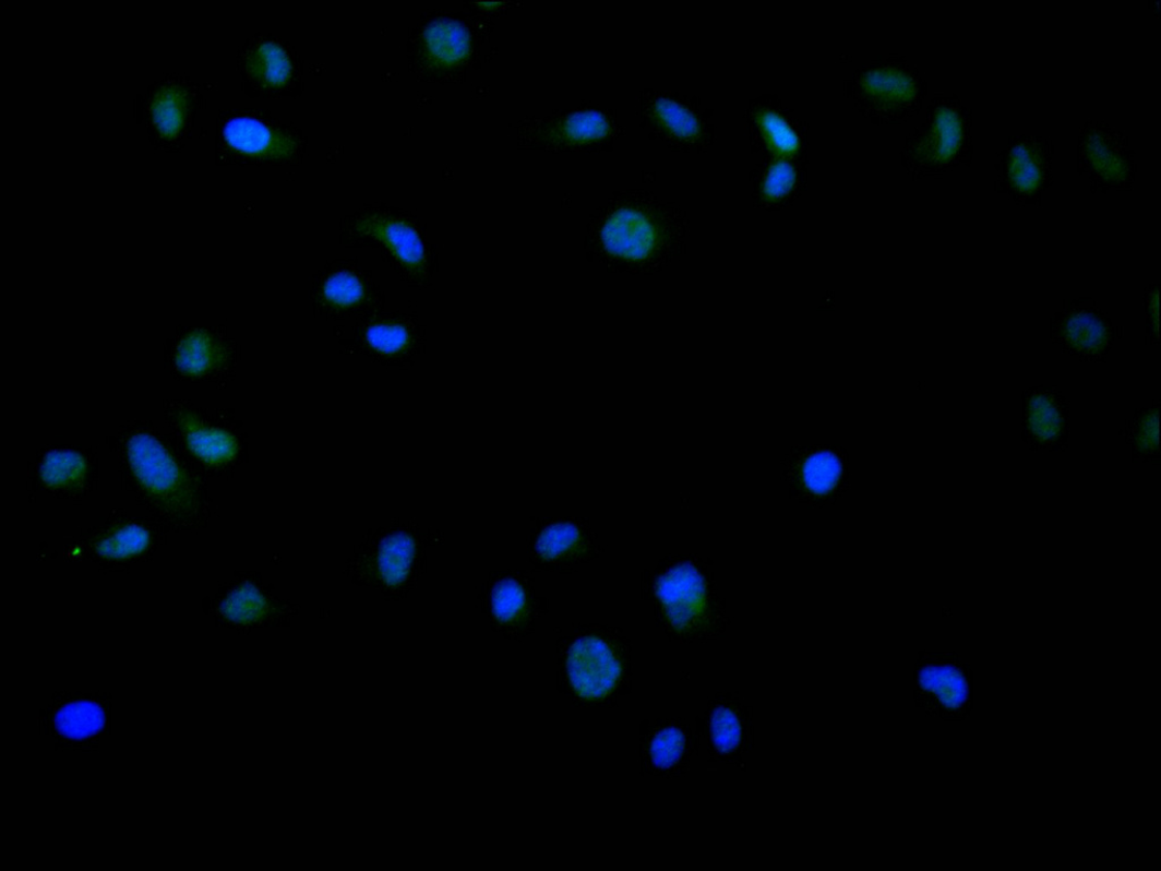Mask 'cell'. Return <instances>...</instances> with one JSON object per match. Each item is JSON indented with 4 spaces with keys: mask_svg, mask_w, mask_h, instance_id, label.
Returning a JSON list of instances; mask_svg holds the SVG:
<instances>
[{
    "mask_svg": "<svg viewBox=\"0 0 1161 871\" xmlns=\"http://www.w3.org/2000/svg\"><path fill=\"white\" fill-rule=\"evenodd\" d=\"M1052 327L1064 350L1087 359L1105 356L1114 341L1111 322L1093 307L1073 305L1055 317Z\"/></svg>",
    "mask_w": 1161,
    "mask_h": 871,
    "instance_id": "8992f818",
    "label": "cell"
},
{
    "mask_svg": "<svg viewBox=\"0 0 1161 871\" xmlns=\"http://www.w3.org/2000/svg\"><path fill=\"white\" fill-rule=\"evenodd\" d=\"M40 473L43 481L50 487H73L84 480L86 463L79 453L55 451L45 457Z\"/></svg>",
    "mask_w": 1161,
    "mask_h": 871,
    "instance_id": "44dd1931",
    "label": "cell"
},
{
    "mask_svg": "<svg viewBox=\"0 0 1161 871\" xmlns=\"http://www.w3.org/2000/svg\"><path fill=\"white\" fill-rule=\"evenodd\" d=\"M608 128L609 126L601 114L588 110L571 116L565 126V134L574 140L596 139L603 136L608 132Z\"/></svg>",
    "mask_w": 1161,
    "mask_h": 871,
    "instance_id": "836d02e7",
    "label": "cell"
},
{
    "mask_svg": "<svg viewBox=\"0 0 1161 871\" xmlns=\"http://www.w3.org/2000/svg\"><path fill=\"white\" fill-rule=\"evenodd\" d=\"M415 557V545L409 537L392 536L384 542L380 553V571L385 581L396 585L409 573Z\"/></svg>",
    "mask_w": 1161,
    "mask_h": 871,
    "instance_id": "603a6c76",
    "label": "cell"
},
{
    "mask_svg": "<svg viewBox=\"0 0 1161 871\" xmlns=\"http://www.w3.org/2000/svg\"><path fill=\"white\" fill-rule=\"evenodd\" d=\"M248 73L261 84L278 86L288 81L292 65L284 48L266 41L255 46L247 56Z\"/></svg>",
    "mask_w": 1161,
    "mask_h": 871,
    "instance_id": "e0dca14e",
    "label": "cell"
},
{
    "mask_svg": "<svg viewBox=\"0 0 1161 871\" xmlns=\"http://www.w3.org/2000/svg\"><path fill=\"white\" fill-rule=\"evenodd\" d=\"M658 118L669 127L677 135L682 138H695L701 133V124L695 116L679 104L660 99L656 103Z\"/></svg>",
    "mask_w": 1161,
    "mask_h": 871,
    "instance_id": "1f68e13d",
    "label": "cell"
},
{
    "mask_svg": "<svg viewBox=\"0 0 1161 871\" xmlns=\"http://www.w3.org/2000/svg\"><path fill=\"white\" fill-rule=\"evenodd\" d=\"M799 182V171L793 163L780 159L769 164L763 171L758 191L766 201H781L797 190Z\"/></svg>",
    "mask_w": 1161,
    "mask_h": 871,
    "instance_id": "d4e9b609",
    "label": "cell"
},
{
    "mask_svg": "<svg viewBox=\"0 0 1161 871\" xmlns=\"http://www.w3.org/2000/svg\"><path fill=\"white\" fill-rule=\"evenodd\" d=\"M1158 409L1146 413L1135 427L1136 446L1145 453L1158 450Z\"/></svg>",
    "mask_w": 1161,
    "mask_h": 871,
    "instance_id": "e575fe53",
    "label": "cell"
},
{
    "mask_svg": "<svg viewBox=\"0 0 1161 871\" xmlns=\"http://www.w3.org/2000/svg\"><path fill=\"white\" fill-rule=\"evenodd\" d=\"M972 115L955 95H937L911 133L903 163L915 178L943 177L972 160Z\"/></svg>",
    "mask_w": 1161,
    "mask_h": 871,
    "instance_id": "6da1fadb",
    "label": "cell"
},
{
    "mask_svg": "<svg viewBox=\"0 0 1161 871\" xmlns=\"http://www.w3.org/2000/svg\"><path fill=\"white\" fill-rule=\"evenodd\" d=\"M527 596L524 587L515 580H504L492 592V611L504 622L512 621L526 606Z\"/></svg>",
    "mask_w": 1161,
    "mask_h": 871,
    "instance_id": "4dcf8cb0",
    "label": "cell"
},
{
    "mask_svg": "<svg viewBox=\"0 0 1161 871\" xmlns=\"http://www.w3.org/2000/svg\"><path fill=\"white\" fill-rule=\"evenodd\" d=\"M921 687L934 693L948 709L960 708L967 700V683L950 666H927L920 675Z\"/></svg>",
    "mask_w": 1161,
    "mask_h": 871,
    "instance_id": "d6986e66",
    "label": "cell"
},
{
    "mask_svg": "<svg viewBox=\"0 0 1161 871\" xmlns=\"http://www.w3.org/2000/svg\"><path fill=\"white\" fill-rule=\"evenodd\" d=\"M355 235L385 246L404 271L415 277L427 274L428 259L417 229L408 222L384 215H368L352 226Z\"/></svg>",
    "mask_w": 1161,
    "mask_h": 871,
    "instance_id": "ba28073f",
    "label": "cell"
},
{
    "mask_svg": "<svg viewBox=\"0 0 1161 871\" xmlns=\"http://www.w3.org/2000/svg\"><path fill=\"white\" fill-rule=\"evenodd\" d=\"M1078 167L1093 191L1130 189L1136 181V153L1127 136L1105 122L1090 121L1078 144Z\"/></svg>",
    "mask_w": 1161,
    "mask_h": 871,
    "instance_id": "3957f363",
    "label": "cell"
},
{
    "mask_svg": "<svg viewBox=\"0 0 1161 871\" xmlns=\"http://www.w3.org/2000/svg\"><path fill=\"white\" fill-rule=\"evenodd\" d=\"M132 470L141 485L169 509L191 508L189 479L179 464L153 436L136 433L128 444Z\"/></svg>",
    "mask_w": 1161,
    "mask_h": 871,
    "instance_id": "5b68a950",
    "label": "cell"
},
{
    "mask_svg": "<svg viewBox=\"0 0 1161 871\" xmlns=\"http://www.w3.org/2000/svg\"><path fill=\"white\" fill-rule=\"evenodd\" d=\"M187 115L188 95L178 86H166L152 103L154 123L164 136H177L184 128Z\"/></svg>",
    "mask_w": 1161,
    "mask_h": 871,
    "instance_id": "ffe728a7",
    "label": "cell"
},
{
    "mask_svg": "<svg viewBox=\"0 0 1161 871\" xmlns=\"http://www.w3.org/2000/svg\"><path fill=\"white\" fill-rule=\"evenodd\" d=\"M368 345L380 355H399L411 345L412 334L397 323H381L368 329L364 334Z\"/></svg>",
    "mask_w": 1161,
    "mask_h": 871,
    "instance_id": "f1b7e54d",
    "label": "cell"
},
{
    "mask_svg": "<svg viewBox=\"0 0 1161 871\" xmlns=\"http://www.w3.org/2000/svg\"><path fill=\"white\" fill-rule=\"evenodd\" d=\"M220 611L228 620L250 623L264 616L266 600L253 586L244 585L226 597Z\"/></svg>",
    "mask_w": 1161,
    "mask_h": 871,
    "instance_id": "4316f807",
    "label": "cell"
},
{
    "mask_svg": "<svg viewBox=\"0 0 1161 871\" xmlns=\"http://www.w3.org/2000/svg\"><path fill=\"white\" fill-rule=\"evenodd\" d=\"M220 358L217 343L208 334L194 332L180 343L176 356L178 368L188 374L199 375L212 370Z\"/></svg>",
    "mask_w": 1161,
    "mask_h": 871,
    "instance_id": "ac0fdd59",
    "label": "cell"
},
{
    "mask_svg": "<svg viewBox=\"0 0 1161 871\" xmlns=\"http://www.w3.org/2000/svg\"><path fill=\"white\" fill-rule=\"evenodd\" d=\"M1158 299H1159V286L1150 285L1146 294V305L1148 314V333L1152 338L1159 339V325H1158Z\"/></svg>",
    "mask_w": 1161,
    "mask_h": 871,
    "instance_id": "d590c367",
    "label": "cell"
},
{
    "mask_svg": "<svg viewBox=\"0 0 1161 871\" xmlns=\"http://www.w3.org/2000/svg\"><path fill=\"white\" fill-rule=\"evenodd\" d=\"M180 427L188 446L194 455L211 464H223L238 453L234 434L199 421L190 414L179 416Z\"/></svg>",
    "mask_w": 1161,
    "mask_h": 871,
    "instance_id": "4fadbf2b",
    "label": "cell"
},
{
    "mask_svg": "<svg viewBox=\"0 0 1161 871\" xmlns=\"http://www.w3.org/2000/svg\"><path fill=\"white\" fill-rule=\"evenodd\" d=\"M751 128L758 143L777 158H792L800 151V138L791 123L781 114L769 108H758L751 115Z\"/></svg>",
    "mask_w": 1161,
    "mask_h": 871,
    "instance_id": "9a60e30c",
    "label": "cell"
},
{
    "mask_svg": "<svg viewBox=\"0 0 1161 871\" xmlns=\"http://www.w3.org/2000/svg\"><path fill=\"white\" fill-rule=\"evenodd\" d=\"M223 136L231 151L246 156H286L297 148L294 136L252 118L229 120Z\"/></svg>",
    "mask_w": 1161,
    "mask_h": 871,
    "instance_id": "30bf717a",
    "label": "cell"
},
{
    "mask_svg": "<svg viewBox=\"0 0 1161 871\" xmlns=\"http://www.w3.org/2000/svg\"><path fill=\"white\" fill-rule=\"evenodd\" d=\"M841 472L843 468L836 455L829 452L816 453L804 463L803 481L809 490L823 496L834 489Z\"/></svg>",
    "mask_w": 1161,
    "mask_h": 871,
    "instance_id": "484cf974",
    "label": "cell"
},
{
    "mask_svg": "<svg viewBox=\"0 0 1161 871\" xmlns=\"http://www.w3.org/2000/svg\"><path fill=\"white\" fill-rule=\"evenodd\" d=\"M653 225L642 214L634 211H620L607 222L602 229L606 249L629 259H643L655 246Z\"/></svg>",
    "mask_w": 1161,
    "mask_h": 871,
    "instance_id": "8fae6325",
    "label": "cell"
},
{
    "mask_svg": "<svg viewBox=\"0 0 1161 871\" xmlns=\"http://www.w3.org/2000/svg\"><path fill=\"white\" fill-rule=\"evenodd\" d=\"M426 52L433 64L454 65L464 60L470 50V36L466 28L453 20L431 22L423 32Z\"/></svg>",
    "mask_w": 1161,
    "mask_h": 871,
    "instance_id": "5bb4252c",
    "label": "cell"
},
{
    "mask_svg": "<svg viewBox=\"0 0 1161 871\" xmlns=\"http://www.w3.org/2000/svg\"><path fill=\"white\" fill-rule=\"evenodd\" d=\"M322 297L330 308L350 309L363 302L366 286L356 274L337 272L325 278L322 286Z\"/></svg>",
    "mask_w": 1161,
    "mask_h": 871,
    "instance_id": "cb8c5ba5",
    "label": "cell"
},
{
    "mask_svg": "<svg viewBox=\"0 0 1161 871\" xmlns=\"http://www.w3.org/2000/svg\"><path fill=\"white\" fill-rule=\"evenodd\" d=\"M851 92L869 111L891 122L907 121L926 97V82L907 63L881 64L860 72Z\"/></svg>",
    "mask_w": 1161,
    "mask_h": 871,
    "instance_id": "277c9868",
    "label": "cell"
},
{
    "mask_svg": "<svg viewBox=\"0 0 1161 871\" xmlns=\"http://www.w3.org/2000/svg\"><path fill=\"white\" fill-rule=\"evenodd\" d=\"M657 594L672 624L684 629L704 612L707 598L706 581L692 564H678L660 576Z\"/></svg>",
    "mask_w": 1161,
    "mask_h": 871,
    "instance_id": "9c48e42d",
    "label": "cell"
},
{
    "mask_svg": "<svg viewBox=\"0 0 1161 871\" xmlns=\"http://www.w3.org/2000/svg\"><path fill=\"white\" fill-rule=\"evenodd\" d=\"M710 730L713 741L720 752H732L741 743L742 725L735 713L730 708L720 707L713 713Z\"/></svg>",
    "mask_w": 1161,
    "mask_h": 871,
    "instance_id": "f546056e",
    "label": "cell"
},
{
    "mask_svg": "<svg viewBox=\"0 0 1161 871\" xmlns=\"http://www.w3.org/2000/svg\"><path fill=\"white\" fill-rule=\"evenodd\" d=\"M567 670L574 689L587 700L606 695L621 676L620 663L611 648L594 636L579 639L573 645Z\"/></svg>",
    "mask_w": 1161,
    "mask_h": 871,
    "instance_id": "52a82bcc",
    "label": "cell"
},
{
    "mask_svg": "<svg viewBox=\"0 0 1161 871\" xmlns=\"http://www.w3.org/2000/svg\"><path fill=\"white\" fill-rule=\"evenodd\" d=\"M684 749V735L677 728H667L660 731L651 743L654 764L659 768H670L681 760Z\"/></svg>",
    "mask_w": 1161,
    "mask_h": 871,
    "instance_id": "d6a6232c",
    "label": "cell"
},
{
    "mask_svg": "<svg viewBox=\"0 0 1161 871\" xmlns=\"http://www.w3.org/2000/svg\"><path fill=\"white\" fill-rule=\"evenodd\" d=\"M1054 156L1051 138H1009L995 164L997 191L1021 205H1036L1054 183Z\"/></svg>",
    "mask_w": 1161,
    "mask_h": 871,
    "instance_id": "7a4b0ae2",
    "label": "cell"
},
{
    "mask_svg": "<svg viewBox=\"0 0 1161 871\" xmlns=\"http://www.w3.org/2000/svg\"><path fill=\"white\" fill-rule=\"evenodd\" d=\"M151 545V535L144 528L129 525L110 533L96 544L97 554L109 560H122L142 553Z\"/></svg>",
    "mask_w": 1161,
    "mask_h": 871,
    "instance_id": "7402d4cb",
    "label": "cell"
},
{
    "mask_svg": "<svg viewBox=\"0 0 1161 871\" xmlns=\"http://www.w3.org/2000/svg\"><path fill=\"white\" fill-rule=\"evenodd\" d=\"M1026 420L1032 438L1039 444H1055L1066 426L1062 397L1053 390H1032L1026 402Z\"/></svg>",
    "mask_w": 1161,
    "mask_h": 871,
    "instance_id": "7c38bea8",
    "label": "cell"
},
{
    "mask_svg": "<svg viewBox=\"0 0 1161 871\" xmlns=\"http://www.w3.org/2000/svg\"><path fill=\"white\" fill-rule=\"evenodd\" d=\"M56 730L72 740L91 738L104 729L106 716L95 702L77 701L58 709L55 715Z\"/></svg>",
    "mask_w": 1161,
    "mask_h": 871,
    "instance_id": "2e32d148",
    "label": "cell"
},
{
    "mask_svg": "<svg viewBox=\"0 0 1161 871\" xmlns=\"http://www.w3.org/2000/svg\"><path fill=\"white\" fill-rule=\"evenodd\" d=\"M580 544V534L570 524L551 526L544 529L537 540L538 556L547 561H556L573 554Z\"/></svg>",
    "mask_w": 1161,
    "mask_h": 871,
    "instance_id": "83f0119b",
    "label": "cell"
}]
</instances>
